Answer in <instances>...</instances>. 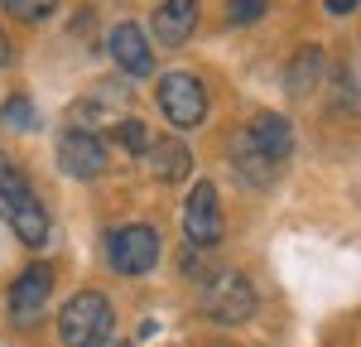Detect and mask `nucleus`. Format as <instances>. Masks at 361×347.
Masks as SVG:
<instances>
[{
    "mask_svg": "<svg viewBox=\"0 0 361 347\" xmlns=\"http://www.w3.org/2000/svg\"><path fill=\"white\" fill-rule=\"evenodd\" d=\"M357 10V0H328V15H352Z\"/></svg>",
    "mask_w": 361,
    "mask_h": 347,
    "instance_id": "nucleus-21",
    "label": "nucleus"
},
{
    "mask_svg": "<svg viewBox=\"0 0 361 347\" xmlns=\"http://www.w3.org/2000/svg\"><path fill=\"white\" fill-rule=\"evenodd\" d=\"M323 68H328V54L318 49V44H304L299 54L289 58V73H284V92L289 97H308L318 78H323Z\"/></svg>",
    "mask_w": 361,
    "mask_h": 347,
    "instance_id": "nucleus-13",
    "label": "nucleus"
},
{
    "mask_svg": "<svg viewBox=\"0 0 361 347\" xmlns=\"http://www.w3.org/2000/svg\"><path fill=\"white\" fill-rule=\"evenodd\" d=\"M5 121L20 126V130H34V126H39V111H34L29 97H10V102H5Z\"/></svg>",
    "mask_w": 361,
    "mask_h": 347,
    "instance_id": "nucleus-19",
    "label": "nucleus"
},
{
    "mask_svg": "<svg viewBox=\"0 0 361 347\" xmlns=\"http://www.w3.org/2000/svg\"><path fill=\"white\" fill-rule=\"evenodd\" d=\"M183 236H188V246H217L222 241V198H217V188L207 183V178H197L193 188H188V202H183Z\"/></svg>",
    "mask_w": 361,
    "mask_h": 347,
    "instance_id": "nucleus-5",
    "label": "nucleus"
},
{
    "mask_svg": "<svg viewBox=\"0 0 361 347\" xmlns=\"http://www.w3.org/2000/svg\"><path fill=\"white\" fill-rule=\"evenodd\" d=\"M255 285H250L241 270H212L207 280H202V294H197V309L207 323H217V328H236V323H246L255 314Z\"/></svg>",
    "mask_w": 361,
    "mask_h": 347,
    "instance_id": "nucleus-2",
    "label": "nucleus"
},
{
    "mask_svg": "<svg viewBox=\"0 0 361 347\" xmlns=\"http://www.w3.org/2000/svg\"><path fill=\"white\" fill-rule=\"evenodd\" d=\"M106 265H111L116 275H149L159 256H164V241H159V231L145 227V222H130V227H116L106 231Z\"/></svg>",
    "mask_w": 361,
    "mask_h": 347,
    "instance_id": "nucleus-3",
    "label": "nucleus"
},
{
    "mask_svg": "<svg viewBox=\"0 0 361 347\" xmlns=\"http://www.w3.org/2000/svg\"><path fill=\"white\" fill-rule=\"evenodd\" d=\"M231 169H236V178H246L250 188H270V183H275V164L246 140V130L231 135Z\"/></svg>",
    "mask_w": 361,
    "mask_h": 347,
    "instance_id": "nucleus-14",
    "label": "nucleus"
},
{
    "mask_svg": "<svg viewBox=\"0 0 361 347\" xmlns=\"http://www.w3.org/2000/svg\"><path fill=\"white\" fill-rule=\"evenodd\" d=\"M111 333H116V309L102 289L73 294L63 304V314H58V338H63V347H102V343H111Z\"/></svg>",
    "mask_w": 361,
    "mask_h": 347,
    "instance_id": "nucleus-1",
    "label": "nucleus"
},
{
    "mask_svg": "<svg viewBox=\"0 0 361 347\" xmlns=\"http://www.w3.org/2000/svg\"><path fill=\"white\" fill-rule=\"evenodd\" d=\"M0 212H5V222L15 227V236L25 241L29 251H39L44 241H49V212H44V202L34 198V188H15V193H5L0 198Z\"/></svg>",
    "mask_w": 361,
    "mask_h": 347,
    "instance_id": "nucleus-8",
    "label": "nucleus"
},
{
    "mask_svg": "<svg viewBox=\"0 0 361 347\" xmlns=\"http://www.w3.org/2000/svg\"><path fill=\"white\" fill-rule=\"evenodd\" d=\"M0 68H10V39H5V29H0Z\"/></svg>",
    "mask_w": 361,
    "mask_h": 347,
    "instance_id": "nucleus-22",
    "label": "nucleus"
},
{
    "mask_svg": "<svg viewBox=\"0 0 361 347\" xmlns=\"http://www.w3.org/2000/svg\"><path fill=\"white\" fill-rule=\"evenodd\" d=\"M15 20H25V25H44L49 15L58 10V0H0Z\"/></svg>",
    "mask_w": 361,
    "mask_h": 347,
    "instance_id": "nucleus-17",
    "label": "nucleus"
},
{
    "mask_svg": "<svg viewBox=\"0 0 361 347\" xmlns=\"http://www.w3.org/2000/svg\"><path fill=\"white\" fill-rule=\"evenodd\" d=\"M246 140L255 145L270 164H279V159L294 150V126H289L279 111H255V116H250V126H246Z\"/></svg>",
    "mask_w": 361,
    "mask_h": 347,
    "instance_id": "nucleus-11",
    "label": "nucleus"
},
{
    "mask_svg": "<svg viewBox=\"0 0 361 347\" xmlns=\"http://www.w3.org/2000/svg\"><path fill=\"white\" fill-rule=\"evenodd\" d=\"M265 10H270V0H226V5H222V20L241 29V25L265 20Z\"/></svg>",
    "mask_w": 361,
    "mask_h": 347,
    "instance_id": "nucleus-16",
    "label": "nucleus"
},
{
    "mask_svg": "<svg viewBox=\"0 0 361 347\" xmlns=\"http://www.w3.org/2000/svg\"><path fill=\"white\" fill-rule=\"evenodd\" d=\"M106 49H111V63L130 78H149L154 73V49H149V34L135 25V20H121V25L106 34Z\"/></svg>",
    "mask_w": 361,
    "mask_h": 347,
    "instance_id": "nucleus-9",
    "label": "nucleus"
},
{
    "mask_svg": "<svg viewBox=\"0 0 361 347\" xmlns=\"http://www.w3.org/2000/svg\"><path fill=\"white\" fill-rule=\"evenodd\" d=\"M25 183H29L25 169H20V164H15V159L0 150V198H5V193H15V188H25Z\"/></svg>",
    "mask_w": 361,
    "mask_h": 347,
    "instance_id": "nucleus-20",
    "label": "nucleus"
},
{
    "mask_svg": "<svg viewBox=\"0 0 361 347\" xmlns=\"http://www.w3.org/2000/svg\"><path fill=\"white\" fill-rule=\"evenodd\" d=\"M145 159H149L154 178H164V183H183L193 174V150H188V140H173V135H154Z\"/></svg>",
    "mask_w": 361,
    "mask_h": 347,
    "instance_id": "nucleus-12",
    "label": "nucleus"
},
{
    "mask_svg": "<svg viewBox=\"0 0 361 347\" xmlns=\"http://www.w3.org/2000/svg\"><path fill=\"white\" fill-rule=\"evenodd\" d=\"M58 169L68 174V178L92 183L97 174L106 169V145L97 140L92 130H82V126H68V130L58 135Z\"/></svg>",
    "mask_w": 361,
    "mask_h": 347,
    "instance_id": "nucleus-7",
    "label": "nucleus"
},
{
    "mask_svg": "<svg viewBox=\"0 0 361 347\" xmlns=\"http://www.w3.org/2000/svg\"><path fill=\"white\" fill-rule=\"evenodd\" d=\"M337 111H357V68H352V63H342V68H337V102H333Z\"/></svg>",
    "mask_w": 361,
    "mask_h": 347,
    "instance_id": "nucleus-18",
    "label": "nucleus"
},
{
    "mask_svg": "<svg viewBox=\"0 0 361 347\" xmlns=\"http://www.w3.org/2000/svg\"><path fill=\"white\" fill-rule=\"evenodd\" d=\"M154 102H159V111H164L169 126L193 130V126H202V116H207V87H202V78H193V73H169V78H159Z\"/></svg>",
    "mask_w": 361,
    "mask_h": 347,
    "instance_id": "nucleus-4",
    "label": "nucleus"
},
{
    "mask_svg": "<svg viewBox=\"0 0 361 347\" xmlns=\"http://www.w3.org/2000/svg\"><path fill=\"white\" fill-rule=\"evenodd\" d=\"M116 140H121V150H130V154H149L154 130L145 121H116Z\"/></svg>",
    "mask_w": 361,
    "mask_h": 347,
    "instance_id": "nucleus-15",
    "label": "nucleus"
},
{
    "mask_svg": "<svg viewBox=\"0 0 361 347\" xmlns=\"http://www.w3.org/2000/svg\"><path fill=\"white\" fill-rule=\"evenodd\" d=\"M121 347H130V343H121Z\"/></svg>",
    "mask_w": 361,
    "mask_h": 347,
    "instance_id": "nucleus-23",
    "label": "nucleus"
},
{
    "mask_svg": "<svg viewBox=\"0 0 361 347\" xmlns=\"http://www.w3.org/2000/svg\"><path fill=\"white\" fill-rule=\"evenodd\" d=\"M197 20H202V5H197V0H159L149 29H154V39H159L164 49H183L197 34Z\"/></svg>",
    "mask_w": 361,
    "mask_h": 347,
    "instance_id": "nucleus-10",
    "label": "nucleus"
},
{
    "mask_svg": "<svg viewBox=\"0 0 361 347\" xmlns=\"http://www.w3.org/2000/svg\"><path fill=\"white\" fill-rule=\"evenodd\" d=\"M54 299V265L49 260H29L10 285V318L15 323H34Z\"/></svg>",
    "mask_w": 361,
    "mask_h": 347,
    "instance_id": "nucleus-6",
    "label": "nucleus"
}]
</instances>
